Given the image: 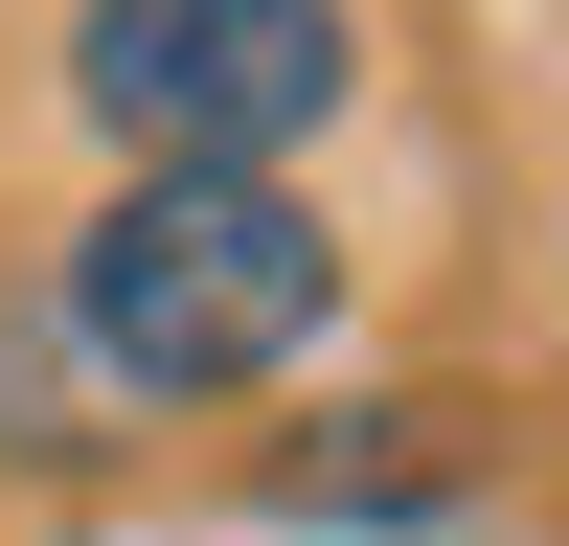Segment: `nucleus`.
<instances>
[{
    "label": "nucleus",
    "mask_w": 569,
    "mask_h": 546,
    "mask_svg": "<svg viewBox=\"0 0 569 546\" xmlns=\"http://www.w3.org/2000/svg\"><path fill=\"white\" fill-rule=\"evenodd\" d=\"M342 205L319 182H114V205L46 251V318L114 410H251L342 342Z\"/></svg>",
    "instance_id": "1"
},
{
    "label": "nucleus",
    "mask_w": 569,
    "mask_h": 546,
    "mask_svg": "<svg viewBox=\"0 0 569 546\" xmlns=\"http://www.w3.org/2000/svg\"><path fill=\"white\" fill-rule=\"evenodd\" d=\"M46 69L114 182H297V136L365 114V0H69Z\"/></svg>",
    "instance_id": "2"
},
{
    "label": "nucleus",
    "mask_w": 569,
    "mask_h": 546,
    "mask_svg": "<svg viewBox=\"0 0 569 546\" xmlns=\"http://www.w3.org/2000/svg\"><path fill=\"white\" fill-rule=\"evenodd\" d=\"M479 478H501V410H479V387H365V410H319L251 501H273L297 546H410V524H456Z\"/></svg>",
    "instance_id": "3"
}]
</instances>
